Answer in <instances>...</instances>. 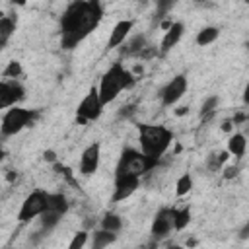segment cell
Wrapping results in <instances>:
<instances>
[{"instance_id": "3", "label": "cell", "mask_w": 249, "mask_h": 249, "mask_svg": "<svg viewBox=\"0 0 249 249\" xmlns=\"http://www.w3.org/2000/svg\"><path fill=\"white\" fill-rule=\"evenodd\" d=\"M173 140H175L173 130H169L163 124H148V123L138 124L140 152L156 161H160V158L169 150Z\"/></svg>"}, {"instance_id": "11", "label": "cell", "mask_w": 249, "mask_h": 249, "mask_svg": "<svg viewBox=\"0 0 249 249\" xmlns=\"http://www.w3.org/2000/svg\"><path fill=\"white\" fill-rule=\"evenodd\" d=\"M99 160H101V144L93 142V144L86 146L80 156V173L84 177L93 175L99 169Z\"/></svg>"}, {"instance_id": "4", "label": "cell", "mask_w": 249, "mask_h": 249, "mask_svg": "<svg viewBox=\"0 0 249 249\" xmlns=\"http://www.w3.org/2000/svg\"><path fill=\"white\" fill-rule=\"evenodd\" d=\"M156 165H158L156 160L144 156V154H142L140 150H136V148L126 146V148L121 150V156H119V160H117L115 177H124V175H128V177H138V179H140L142 175H146L148 171H152Z\"/></svg>"}, {"instance_id": "17", "label": "cell", "mask_w": 249, "mask_h": 249, "mask_svg": "<svg viewBox=\"0 0 249 249\" xmlns=\"http://www.w3.org/2000/svg\"><path fill=\"white\" fill-rule=\"evenodd\" d=\"M68 208H70V202L62 193H49V200H47V210L49 212L64 216L68 212Z\"/></svg>"}, {"instance_id": "1", "label": "cell", "mask_w": 249, "mask_h": 249, "mask_svg": "<svg viewBox=\"0 0 249 249\" xmlns=\"http://www.w3.org/2000/svg\"><path fill=\"white\" fill-rule=\"evenodd\" d=\"M103 19V4L99 0H74L60 18V47L64 51L76 49L89 33L97 29Z\"/></svg>"}, {"instance_id": "26", "label": "cell", "mask_w": 249, "mask_h": 249, "mask_svg": "<svg viewBox=\"0 0 249 249\" xmlns=\"http://www.w3.org/2000/svg\"><path fill=\"white\" fill-rule=\"evenodd\" d=\"M21 74H23V68H21V62H18V60H10L6 64V68L2 70V78H6V80H18Z\"/></svg>"}, {"instance_id": "34", "label": "cell", "mask_w": 249, "mask_h": 249, "mask_svg": "<svg viewBox=\"0 0 249 249\" xmlns=\"http://www.w3.org/2000/svg\"><path fill=\"white\" fill-rule=\"evenodd\" d=\"M187 111H189V109H187V107H179V109H177V111H175V113H177V115H185V113H187Z\"/></svg>"}, {"instance_id": "20", "label": "cell", "mask_w": 249, "mask_h": 249, "mask_svg": "<svg viewBox=\"0 0 249 249\" xmlns=\"http://www.w3.org/2000/svg\"><path fill=\"white\" fill-rule=\"evenodd\" d=\"M218 37H220V29L214 27V25H206V27H202V29L196 33L195 43H196L198 47H208V45H212Z\"/></svg>"}, {"instance_id": "15", "label": "cell", "mask_w": 249, "mask_h": 249, "mask_svg": "<svg viewBox=\"0 0 249 249\" xmlns=\"http://www.w3.org/2000/svg\"><path fill=\"white\" fill-rule=\"evenodd\" d=\"M148 47V39L144 33H136L132 37H128L124 43H123V49H121V54L124 56H140V53Z\"/></svg>"}, {"instance_id": "19", "label": "cell", "mask_w": 249, "mask_h": 249, "mask_svg": "<svg viewBox=\"0 0 249 249\" xmlns=\"http://www.w3.org/2000/svg\"><path fill=\"white\" fill-rule=\"evenodd\" d=\"M89 239H91V249H105L117 241V233H111L105 230H95L89 235Z\"/></svg>"}, {"instance_id": "33", "label": "cell", "mask_w": 249, "mask_h": 249, "mask_svg": "<svg viewBox=\"0 0 249 249\" xmlns=\"http://www.w3.org/2000/svg\"><path fill=\"white\" fill-rule=\"evenodd\" d=\"M161 249H183L181 245H177V243H167L165 247H161Z\"/></svg>"}, {"instance_id": "16", "label": "cell", "mask_w": 249, "mask_h": 249, "mask_svg": "<svg viewBox=\"0 0 249 249\" xmlns=\"http://www.w3.org/2000/svg\"><path fill=\"white\" fill-rule=\"evenodd\" d=\"M18 19L14 16H0V51L10 43L12 35L16 33Z\"/></svg>"}, {"instance_id": "25", "label": "cell", "mask_w": 249, "mask_h": 249, "mask_svg": "<svg viewBox=\"0 0 249 249\" xmlns=\"http://www.w3.org/2000/svg\"><path fill=\"white\" fill-rule=\"evenodd\" d=\"M191 189H193V175L191 173H183L175 183V195L177 196H185L187 193H191Z\"/></svg>"}, {"instance_id": "18", "label": "cell", "mask_w": 249, "mask_h": 249, "mask_svg": "<svg viewBox=\"0 0 249 249\" xmlns=\"http://www.w3.org/2000/svg\"><path fill=\"white\" fill-rule=\"evenodd\" d=\"M245 150H247V140H245V134H241V132H235V134H231L230 136V140H228V154L230 156H235L237 160L239 158H243L245 156Z\"/></svg>"}, {"instance_id": "7", "label": "cell", "mask_w": 249, "mask_h": 249, "mask_svg": "<svg viewBox=\"0 0 249 249\" xmlns=\"http://www.w3.org/2000/svg\"><path fill=\"white\" fill-rule=\"evenodd\" d=\"M103 113V105L99 101V93H97V88L91 86L88 89V93L82 97V101L78 103L76 107V121L80 124H88L91 121H97Z\"/></svg>"}, {"instance_id": "23", "label": "cell", "mask_w": 249, "mask_h": 249, "mask_svg": "<svg viewBox=\"0 0 249 249\" xmlns=\"http://www.w3.org/2000/svg\"><path fill=\"white\" fill-rule=\"evenodd\" d=\"M218 103H220V97L218 95H208L202 101V105H200V117L202 119H212L214 111L218 109Z\"/></svg>"}, {"instance_id": "6", "label": "cell", "mask_w": 249, "mask_h": 249, "mask_svg": "<svg viewBox=\"0 0 249 249\" xmlns=\"http://www.w3.org/2000/svg\"><path fill=\"white\" fill-rule=\"evenodd\" d=\"M47 200H49V193L47 191H43V189L31 191L23 198V202H21V206L18 210V222L27 224L33 218H39L47 210Z\"/></svg>"}, {"instance_id": "13", "label": "cell", "mask_w": 249, "mask_h": 249, "mask_svg": "<svg viewBox=\"0 0 249 249\" xmlns=\"http://www.w3.org/2000/svg\"><path fill=\"white\" fill-rule=\"evenodd\" d=\"M132 27H134V19H119L111 29V35H109V41H107V49L111 51V49L121 47L128 39Z\"/></svg>"}, {"instance_id": "35", "label": "cell", "mask_w": 249, "mask_h": 249, "mask_svg": "<svg viewBox=\"0 0 249 249\" xmlns=\"http://www.w3.org/2000/svg\"><path fill=\"white\" fill-rule=\"evenodd\" d=\"M222 128H224V130H230V128H231V123H230V121H226V123L222 124Z\"/></svg>"}, {"instance_id": "2", "label": "cell", "mask_w": 249, "mask_h": 249, "mask_svg": "<svg viewBox=\"0 0 249 249\" xmlns=\"http://www.w3.org/2000/svg\"><path fill=\"white\" fill-rule=\"evenodd\" d=\"M136 82L134 74L124 68L123 62H113L101 76L99 80V86H97V93H99V101L101 105H109L111 101H115L119 97V93L123 89H128L132 88Z\"/></svg>"}, {"instance_id": "22", "label": "cell", "mask_w": 249, "mask_h": 249, "mask_svg": "<svg viewBox=\"0 0 249 249\" xmlns=\"http://www.w3.org/2000/svg\"><path fill=\"white\" fill-rule=\"evenodd\" d=\"M99 226H101V230H105V231L119 233V231L123 230V218H121L119 214H115V212H107V214H103Z\"/></svg>"}, {"instance_id": "9", "label": "cell", "mask_w": 249, "mask_h": 249, "mask_svg": "<svg viewBox=\"0 0 249 249\" xmlns=\"http://www.w3.org/2000/svg\"><path fill=\"white\" fill-rule=\"evenodd\" d=\"M25 97V86L19 80H0V111L16 107Z\"/></svg>"}, {"instance_id": "5", "label": "cell", "mask_w": 249, "mask_h": 249, "mask_svg": "<svg viewBox=\"0 0 249 249\" xmlns=\"http://www.w3.org/2000/svg\"><path fill=\"white\" fill-rule=\"evenodd\" d=\"M37 119V111L35 109H25V107H10L4 115H2V121H0V134L2 136H16L19 134L23 128L31 126L33 121Z\"/></svg>"}, {"instance_id": "24", "label": "cell", "mask_w": 249, "mask_h": 249, "mask_svg": "<svg viewBox=\"0 0 249 249\" xmlns=\"http://www.w3.org/2000/svg\"><path fill=\"white\" fill-rule=\"evenodd\" d=\"M228 158H230V154H228V152H220V154L212 152V154L206 158V169H208L210 173H214V171H220L222 163H224Z\"/></svg>"}, {"instance_id": "21", "label": "cell", "mask_w": 249, "mask_h": 249, "mask_svg": "<svg viewBox=\"0 0 249 249\" xmlns=\"http://www.w3.org/2000/svg\"><path fill=\"white\" fill-rule=\"evenodd\" d=\"M191 206H183V208H175L173 214V231H183L189 224H191Z\"/></svg>"}, {"instance_id": "32", "label": "cell", "mask_w": 249, "mask_h": 249, "mask_svg": "<svg viewBox=\"0 0 249 249\" xmlns=\"http://www.w3.org/2000/svg\"><path fill=\"white\" fill-rule=\"evenodd\" d=\"M247 231H249V224H245V226L241 228V233H239V237H241V239H247V235H249Z\"/></svg>"}, {"instance_id": "27", "label": "cell", "mask_w": 249, "mask_h": 249, "mask_svg": "<svg viewBox=\"0 0 249 249\" xmlns=\"http://www.w3.org/2000/svg\"><path fill=\"white\" fill-rule=\"evenodd\" d=\"M88 241H89V231L80 230V231H76L72 235V239H70V243H68L66 249H84L88 245Z\"/></svg>"}, {"instance_id": "10", "label": "cell", "mask_w": 249, "mask_h": 249, "mask_svg": "<svg viewBox=\"0 0 249 249\" xmlns=\"http://www.w3.org/2000/svg\"><path fill=\"white\" fill-rule=\"evenodd\" d=\"M173 214H175V208H169V206H163L156 212L150 228V235L154 241H161L173 231Z\"/></svg>"}, {"instance_id": "8", "label": "cell", "mask_w": 249, "mask_h": 249, "mask_svg": "<svg viewBox=\"0 0 249 249\" xmlns=\"http://www.w3.org/2000/svg\"><path fill=\"white\" fill-rule=\"evenodd\" d=\"M187 88H189V82H187V76H185V74H177V76H173V78L160 89L161 105H163V107H171V105H175V103L187 93Z\"/></svg>"}, {"instance_id": "14", "label": "cell", "mask_w": 249, "mask_h": 249, "mask_svg": "<svg viewBox=\"0 0 249 249\" xmlns=\"http://www.w3.org/2000/svg\"><path fill=\"white\" fill-rule=\"evenodd\" d=\"M183 33H185V23H183V21H173L171 27H169V29L163 33V37H161V43H160V54H167V53L181 41Z\"/></svg>"}, {"instance_id": "31", "label": "cell", "mask_w": 249, "mask_h": 249, "mask_svg": "<svg viewBox=\"0 0 249 249\" xmlns=\"http://www.w3.org/2000/svg\"><path fill=\"white\" fill-rule=\"evenodd\" d=\"M130 113H134V107H132V105H123L121 111H119L121 117H126V115H130Z\"/></svg>"}, {"instance_id": "30", "label": "cell", "mask_w": 249, "mask_h": 249, "mask_svg": "<svg viewBox=\"0 0 249 249\" xmlns=\"http://www.w3.org/2000/svg\"><path fill=\"white\" fill-rule=\"evenodd\" d=\"M43 160L49 163H56V152L54 150H45L43 152Z\"/></svg>"}, {"instance_id": "29", "label": "cell", "mask_w": 249, "mask_h": 249, "mask_svg": "<svg viewBox=\"0 0 249 249\" xmlns=\"http://www.w3.org/2000/svg\"><path fill=\"white\" fill-rule=\"evenodd\" d=\"M239 175V167L237 165H230V167H226V171H224V177L226 179H231V177H237Z\"/></svg>"}, {"instance_id": "12", "label": "cell", "mask_w": 249, "mask_h": 249, "mask_svg": "<svg viewBox=\"0 0 249 249\" xmlns=\"http://www.w3.org/2000/svg\"><path fill=\"white\" fill-rule=\"evenodd\" d=\"M140 187V179L138 177H115V185H113V195L111 200L113 202H123L128 196H132L136 193V189Z\"/></svg>"}, {"instance_id": "28", "label": "cell", "mask_w": 249, "mask_h": 249, "mask_svg": "<svg viewBox=\"0 0 249 249\" xmlns=\"http://www.w3.org/2000/svg\"><path fill=\"white\" fill-rule=\"evenodd\" d=\"M158 6V12H156V16H154V25H160V21L167 16V12L173 8V2H158L156 4Z\"/></svg>"}]
</instances>
